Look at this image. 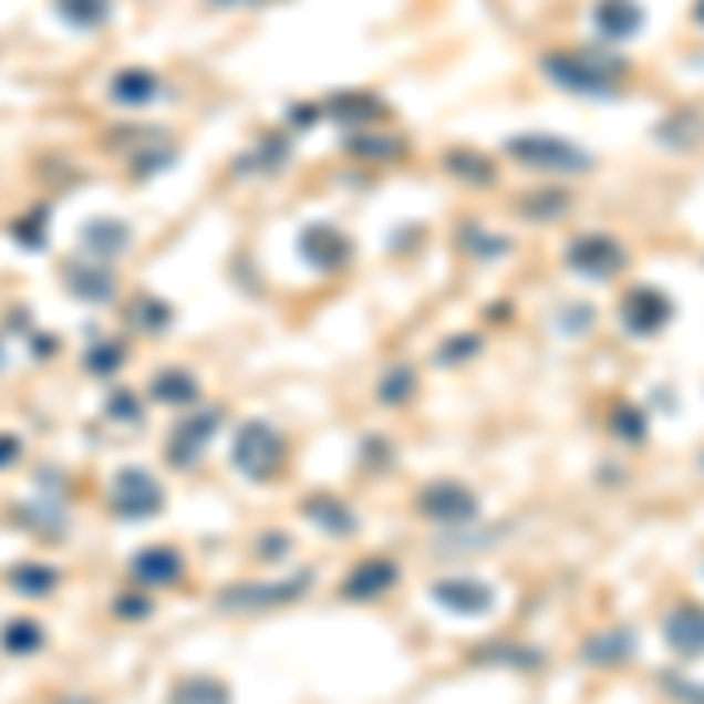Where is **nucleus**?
<instances>
[{
	"label": "nucleus",
	"instance_id": "14",
	"mask_svg": "<svg viewBox=\"0 0 704 704\" xmlns=\"http://www.w3.org/2000/svg\"><path fill=\"white\" fill-rule=\"evenodd\" d=\"M695 24L704 29V0H695Z\"/></svg>",
	"mask_w": 704,
	"mask_h": 704
},
{
	"label": "nucleus",
	"instance_id": "8",
	"mask_svg": "<svg viewBox=\"0 0 704 704\" xmlns=\"http://www.w3.org/2000/svg\"><path fill=\"white\" fill-rule=\"evenodd\" d=\"M433 597L442 605H452L456 615H484L488 605H494V592H488L484 582H437Z\"/></svg>",
	"mask_w": 704,
	"mask_h": 704
},
{
	"label": "nucleus",
	"instance_id": "10",
	"mask_svg": "<svg viewBox=\"0 0 704 704\" xmlns=\"http://www.w3.org/2000/svg\"><path fill=\"white\" fill-rule=\"evenodd\" d=\"M526 217L536 221H555V217H569V193H536V198H526Z\"/></svg>",
	"mask_w": 704,
	"mask_h": 704
},
{
	"label": "nucleus",
	"instance_id": "7",
	"mask_svg": "<svg viewBox=\"0 0 704 704\" xmlns=\"http://www.w3.org/2000/svg\"><path fill=\"white\" fill-rule=\"evenodd\" d=\"M630 653H639L634 630H605V634L582 643V658L592 662V667H620V662H630Z\"/></svg>",
	"mask_w": 704,
	"mask_h": 704
},
{
	"label": "nucleus",
	"instance_id": "2",
	"mask_svg": "<svg viewBox=\"0 0 704 704\" xmlns=\"http://www.w3.org/2000/svg\"><path fill=\"white\" fill-rule=\"evenodd\" d=\"M526 161L531 169H559V174H587L592 169V155L573 142H559V136H513V146H507Z\"/></svg>",
	"mask_w": 704,
	"mask_h": 704
},
{
	"label": "nucleus",
	"instance_id": "15",
	"mask_svg": "<svg viewBox=\"0 0 704 704\" xmlns=\"http://www.w3.org/2000/svg\"><path fill=\"white\" fill-rule=\"evenodd\" d=\"M700 465H704V456H700Z\"/></svg>",
	"mask_w": 704,
	"mask_h": 704
},
{
	"label": "nucleus",
	"instance_id": "1",
	"mask_svg": "<svg viewBox=\"0 0 704 704\" xmlns=\"http://www.w3.org/2000/svg\"><path fill=\"white\" fill-rule=\"evenodd\" d=\"M545 75L569 90V94H587V100H615V81L624 75V56H605V62H597V56L587 52H545Z\"/></svg>",
	"mask_w": 704,
	"mask_h": 704
},
{
	"label": "nucleus",
	"instance_id": "11",
	"mask_svg": "<svg viewBox=\"0 0 704 704\" xmlns=\"http://www.w3.org/2000/svg\"><path fill=\"white\" fill-rule=\"evenodd\" d=\"M390 578H395V569L390 563H366V569L358 573V582L348 587L352 597H366V592H381V587H390Z\"/></svg>",
	"mask_w": 704,
	"mask_h": 704
},
{
	"label": "nucleus",
	"instance_id": "12",
	"mask_svg": "<svg viewBox=\"0 0 704 704\" xmlns=\"http://www.w3.org/2000/svg\"><path fill=\"white\" fill-rule=\"evenodd\" d=\"M611 423H615V433H620L624 442H643V437H649V418H643V414H634L630 404H620Z\"/></svg>",
	"mask_w": 704,
	"mask_h": 704
},
{
	"label": "nucleus",
	"instance_id": "9",
	"mask_svg": "<svg viewBox=\"0 0 704 704\" xmlns=\"http://www.w3.org/2000/svg\"><path fill=\"white\" fill-rule=\"evenodd\" d=\"M423 513L465 521V517H475V498H469V488H460V484H437V488L423 494Z\"/></svg>",
	"mask_w": 704,
	"mask_h": 704
},
{
	"label": "nucleus",
	"instance_id": "5",
	"mask_svg": "<svg viewBox=\"0 0 704 704\" xmlns=\"http://www.w3.org/2000/svg\"><path fill=\"white\" fill-rule=\"evenodd\" d=\"M662 639L676 658H704V611L700 605H676V611L662 620Z\"/></svg>",
	"mask_w": 704,
	"mask_h": 704
},
{
	"label": "nucleus",
	"instance_id": "6",
	"mask_svg": "<svg viewBox=\"0 0 704 704\" xmlns=\"http://www.w3.org/2000/svg\"><path fill=\"white\" fill-rule=\"evenodd\" d=\"M597 29L601 38H611V43H624V38H634L643 29V6L639 0H597Z\"/></svg>",
	"mask_w": 704,
	"mask_h": 704
},
{
	"label": "nucleus",
	"instance_id": "3",
	"mask_svg": "<svg viewBox=\"0 0 704 704\" xmlns=\"http://www.w3.org/2000/svg\"><path fill=\"white\" fill-rule=\"evenodd\" d=\"M563 259H569V268L582 272V278L605 282V278H615V272L630 263V253H624V245L615 240V235H578Z\"/></svg>",
	"mask_w": 704,
	"mask_h": 704
},
{
	"label": "nucleus",
	"instance_id": "4",
	"mask_svg": "<svg viewBox=\"0 0 704 704\" xmlns=\"http://www.w3.org/2000/svg\"><path fill=\"white\" fill-rule=\"evenodd\" d=\"M672 315H676V306H672L667 291H658V287H634L630 297H624V306H620V324L630 329V334H639V339L662 334V329L672 324Z\"/></svg>",
	"mask_w": 704,
	"mask_h": 704
},
{
	"label": "nucleus",
	"instance_id": "13",
	"mask_svg": "<svg viewBox=\"0 0 704 704\" xmlns=\"http://www.w3.org/2000/svg\"><path fill=\"white\" fill-rule=\"evenodd\" d=\"M667 681V691H672V700H681V704H704V686H695V681H686V676H662Z\"/></svg>",
	"mask_w": 704,
	"mask_h": 704
}]
</instances>
